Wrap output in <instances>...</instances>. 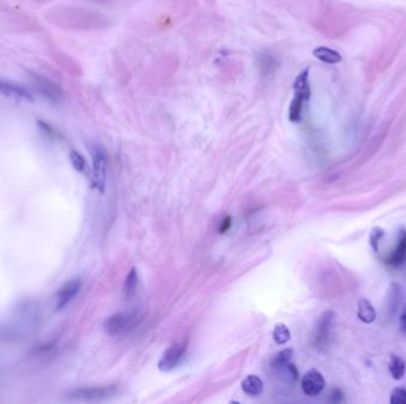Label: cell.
<instances>
[{
    "instance_id": "6da1fadb",
    "label": "cell",
    "mask_w": 406,
    "mask_h": 404,
    "mask_svg": "<svg viewBox=\"0 0 406 404\" xmlns=\"http://www.w3.org/2000/svg\"><path fill=\"white\" fill-rule=\"evenodd\" d=\"M117 394V386H90V388H78L69 391L67 398L80 402H98L114 396Z\"/></svg>"
},
{
    "instance_id": "7a4b0ae2",
    "label": "cell",
    "mask_w": 406,
    "mask_h": 404,
    "mask_svg": "<svg viewBox=\"0 0 406 404\" xmlns=\"http://www.w3.org/2000/svg\"><path fill=\"white\" fill-rule=\"evenodd\" d=\"M93 158V186L100 192L105 191L107 159L103 149L99 146L92 147Z\"/></svg>"
},
{
    "instance_id": "3957f363",
    "label": "cell",
    "mask_w": 406,
    "mask_h": 404,
    "mask_svg": "<svg viewBox=\"0 0 406 404\" xmlns=\"http://www.w3.org/2000/svg\"><path fill=\"white\" fill-rule=\"evenodd\" d=\"M137 313H117L109 316L103 324V329L109 335H117L134 326L137 323Z\"/></svg>"
},
{
    "instance_id": "277c9868",
    "label": "cell",
    "mask_w": 406,
    "mask_h": 404,
    "mask_svg": "<svg viewBox=\"0 0 406 404\" xmlns=\"http://www.w3.org/2000/svg\"><path fill=\"white\" fill-rule=\"evenodd\" d=\"M301 388L306 396L315 397L320 395L326 388V380L318 370H309L302 378Z\"/></svg>"
},
{
    "instance_id": "5b68a950",
    "label": "cell",
    "mask_w": 406,
    "mask_h": 404,
    "mask_svg": "<svg viewBox=\"0 0 406 404\" xmlns=\"http://www.w3.org/2000/svg\"><path fill=\"white\" fill-rule=\"evenodd\" d=\"M185 355V346L182 344H175L166 349V351L163 353L160 357L158 367L160 371L169 372L174 370L178 364L182 361Z\"/></svg>"
},
{
    "instance_id": "8992f818",
    "label": "cell",
    "mask_w": 406,
    "mask_h": 404,
    "mask_svg": "<svg viewBox=\"0 0 406 404\" xmlns=\"http://www.w3.org/2000/svg\"><path fill=\"white\" fill-rule=\"evenodd\" d=\"M31 76H32L31 80H32L33 86L36 87V89H37L44 97L52 101V102H58V101L61 100L63 94H62V90L57 84L53 83L52 81L44 77V76L37 75V73H32Z\"/></svg>"
},
{
    "instance_id": "52a82bcc",
    "label": "cell",
    "mask_w": 406,
    "mask_h": 404,
    "mask_svg": "<svg viewBox=\"0 0 406 404\" xmlns=\"http://www.w3.org/2000/svg\"><path fill=\"white\" fill-rule=\"evenodd\" d=\"M81 286H82V282L80 279H73L64 284L56 295V309L62 310L66 309L80 292Z\"/></svg>"
},
{
    "instance_id": "ba28073f",
    "label": "cell",
    "mask_w": 406,
    "mask_h": 404,
    "mask_svg": "<svg viewBox=\"0 0 406 404\" xmlns=\"http://www.w3.org/2000/svg\"><path fill=\"white\" fill-rule=\"evenodd\" d=\"M0 94L6 96V97L15 98V100H32V95H31L29 90L11 81L0 80Z\"/></svg>"
},
{
    "instance_id": "9c48e42d",
    "label": "cell",
    "mask_w": 406,
    "mask_h": 404,
    "mask_svg": "<svg viewBox=\"0 0 406 404\" xmlns=\"http://www.w3.org/2000/svg\"><path fill=\"white\" fill-rule=\"evenodd\" d=\"M406 261V230L402 229L399 233V242L396 249L392 251V254L386 260V263L392 265V267H399Z\"/></svg>"
},
{
    "instance_id": "30bf717a",
    "label": "cell",
    "mask_w": 406,
    "mask_h": 404,
    "mask_svg": "<svg viewBox=\"0 0 406 404\" xmlns=\"http://www.w3.org/2000/svg\"><path fill=\"white\" fill-rule=\"evenodd\" d=\"M332 321V313L327 312L320 318L317 327H316L315 341L317 345H324L329 339V332H330V325Z\"/></svg>"
},
{
    "instance_id": "8fae6325",
    "label": "cell",
    "mask_w": 406,
    "mask_h": 404,
    "mask_svg": "<svg viewBox=\"0 0 406 404\" xmlns=\"http://www.w3.org/2000/svg\"><path fill=\"white\" fill-rule=\"evenodd\" d=\"M242 391L245 394L250 395V396H258L263 392L264 390V383L261 378H259L255 375H250L242 380L241 383Z\"/></svg>"
},
{
    "instance_id": "7c38bea8",
    "label": "cell",
    "mask_w": 406,
    "mask_h": 404,
    "mask_svg": "<svg viewBox=\"0 0 406 404\" xmlns=\"http://www.w3.org/2000/svg\"><path fill=\"white\" fill-rule=\"evenodd\" d=\"M357 318L365 324H372L377 319L376 309L366 299H360L357 302Z\"/></svg>"
},
{
    "instance_id": "4fadbf2b",
    "label": "cell",
    "mask_w": 406,
    "mask_h": 404,
    "mask_svg": "<svg viewBox=\"0 0 406 404\" xmlns=\"http://www.w3.org/2000/svg\"><path fill=\"white\" fill-rule=\"evenodd\" d=\"M312 55L317 59H320L321 62H324L327 64H337L342 61V56L340 53L327 47L316 48V49H314V51H312Z\"/></svg>"
},
{
    "instance_id": "5bb4252c",
    "label": "cell",
    "mask_w": 406,
    "mask_h": 404,
    "mask_svg": "<svg viewBox=\"0 0 406 404\" xmlns=\"http://www.w3.org/2000/svg\"><path fill=\"white\" fill-rule=\"evenodd\" d=\"M309 71L304 70L300 75L296 77L295 82H293V90H295V95H300L305 101L309 100L310 97V87H309Z\"/></svg>"
},
{
    "instance_id": "9a60e30c",
    "label": "cell",
    "mask_w": 406,
    "mask_h": 404,
    "mask_svg": "<svg viewBox=\"0 0 406 404\" xmlns=\"http://www.w3.org/2000/svg\"><path fill=\"white\" fill-rule=\"evenodd\" d=\"M292 355H293V351L291 349L283 350V351L277 353V355L272 358V360H271V365H272L273 369L277 370V371H281V370L285 369V367L291 363Z\"/></svg>"
},
{
    "instance_id": "2e32d148",
    "label": "cell",
    "mask_w": 406,
    "mask_h": 404,
    "mask_svg": "<svg viewBox=\"0 0 406 404\" xmlns=\"http://www.w3.org/2000/svg\"><path fill=\"white\" fill-rule=\"evenodd\" d=\"M388 369H390V374L393 380H402L403 376L405 374L406 364L404 359L399 356H392L390 359V364H388Z\"/></svg>"
},
{
    "instance_id": "e0dca14e",
    "label": "cell",
    "mask_w": 406,
    "mask_h": 404,
    "mask_svg": "<svg viewBox=\"0 0 406 404\" xmlns=\"http://www.w3.org/2000/svg\"><path fill=\"white\" fill-rule=\"evenodd\" d=\"M304 101L305 100L300 95H295V97H293L289 108V119L291 122H298L301 120Z\"/></svg>"
},
{
    "instance_id": "ac0fdd59",
    "label": "cell",
    "mask_w": 406,
    "mask_h": 404,
    "mask_svg": "<svg viewBox=\"0 0 406 404\" xmlns=\"http://www.w3.org/2000/svg\"><path fill=\"white\" fill-rule=\"evenodd\" d=\"M291 338V333H290L289 327L285 324H277L273 330V340L279 345L287 343Z\"/></svg>"
},
{
    "instance_id": "d6986e66",
    "label": "cell",
    "mask_w": 406,
    "mask_h": 404,
    "mask_svg": "<svg viewBox=\"0 0 406 404\" xmlns=\"http://www.w3.org/2000/svg\"><path fill=\"white\" fill-rule=\"evenodd\" d=\"M138 284V274L135 268H132L129 270L128 275L126 276L125 285H124V293H125L126 298H131L135 292V288H137Z\"/></svg>"
},
{
    "instance_id": "ffe728a7",
    "label": "cell",
    "mask_w": 406,
    "mask_h": 404,
    "mask_svg": "<svg viewBox=\"0 0 406 404\" xmlns=\"http://www.w3.org/2000/svg\"><path fill=\"white\" fill-rule=\"evenodd\" d=\"M383 235H385V231L380 227L373 228V230L371 231V235H369V244H371L374 253H377L378 249H379V242L383 237Z\"/></svg>"
},
{
    "instance_id": "44dd1931",
    "label": "cell",
    "mask_w": 406,
    "mask_h": 404,
    "mask_svg": "<svg viewBox=\"0 0 406 404\" xmlns=\"http://www.w3.org/2000/svg\"><path fill=\"white\" fill-rule=\"evenodd\" d=\"M69 158H70V162H72L73 166H74V168L76 169V171H78V172L84 171V168H86V160H84V158L78 153L77 151L70 152Z\"/></svg>"
},
{
    "instance_id": "7402d4cb",
    "label": "cell",
    "mask_w": 406,
    "mask_h": 404,
    "mask_svg": "<svg viewBox=\"0 0 406 404\" xmlns=\"http://www.w3.org/2000/svg\"><path fill=\"white\" fill-rule=\"evenodd\" d=\"M390 402L392 404H406V390L396 388L391 392Z\"/></svg>"
},
{
    "instance_id": "603a6c76",
    "label": "cell",
    "mask_w": 406,
    "mask_h": 404,
    "mask_svg": "<svg viewBox=\"0 0 406 404\" xmlns=\"http://www.w3.org/2000/svg\"><path fill=\"white\" fill-rule=\"evenodd\" d=\"M230 227H232V218H230L229 216H227L226 218L222 220L221 224H220V229H219V233L220 234H225L227 233L228 230H229Z\"/></svg>"
},
{
    "instance_id": "cb8c5ba5",
    "label": "cell",
    "mask_w": 406,
    "mask_h": 404,
    "mask_svg": "<svg viewBox=\"0 0 406 404\" xmlns=\"http://www.w3.org/2000/svg\"><path fill=\"white\" fill-rule=\"evenodd\" d=\"M400 327H402V330L404 331V332H406V307L404 312L400 315Z\"/></svg>"
}]
</instances>
